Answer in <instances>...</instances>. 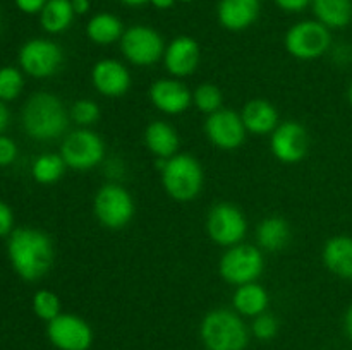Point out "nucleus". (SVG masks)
Segmentation results:
<instances>
[{
	"mask_svg": "<svg viewBox=\"0 0 352 350\" xmlns=\"http://www.w3.org/2000/svg\"><path fill=\"white\" fill-rule=\"evenodd\" d=\"M14 271L26 281H36L50 271L55 261L54 242L38 229H16L7 244Z\"/></svg>",
	"mask_w": 352,
	"mask_h": 350,
	"instance_id": "obj_1",
	"label": "nucleus"
},
{
	"mask_svg": "<svg viewBox=\"0 0 352 350\" xmlns=\"http://www.w3.org/2000/svg\"><path fill=\"white\" fill-rule=\"evenodd\" d=\"M71 115L64 103L52 93H36L23 110V126L30 137L36 141H54L64 136Z\"/></svg>",
	"mask_w": 352,
	"mask_h": 350,
	"instance_id": "obj_2",
	"label": "nucleus"
},
{
	"mask_svg": "<svg viewBox=\"0 0 352 350\" xmlns=\"http://www.w3.org/2000/svg\"><path fill=\"white\" fill-rule=\"evenodd\" d=\"M199 335L206 350H246L250 331L241 316L230 309H213L203 318Z\"/></svg>",
	"mask_w": 352,
	"mask_h": 350,
	"instance_id": "obj_3",
	"label": "nucleus"
},
{
	"mask_svg": "<svg viewBox=\"0 0 352 350\" xmlns=\"http://www.w3.org/2000/svg\"><path fill=\"white\" fill-rule=\"evenodd\" d=\"M160 174L165 192L179 202H188L198 198L205 184L201 163L188 153H177L168 158Z\"/></svg>",
	"mask_w": 352,
	"mask_h": 350,
	"instance_id": "obj_4",
	"label": "nucleus"
},
{
	"mask_svg": "<svg viewBox=\"0 0 352 350\" xmlns=\"http://www.w3.org/2000/svg\"><path fill=\"white\" fill-rule=\"evenodd\" d=\"M284 47L298 60H315L330 50L332 33L316 19L299 21L285 33Z\"/></svg>",
	"mask_w": 352,
	"mask_h": 350,
	"instance_id": "obj_5",
	"label": "nucleus"
},
{
	"mask_svg": "<svg viewBox=\"0 0 352 350\" xmlns=\"http://www.w3.org/2000/svg\"><path fill=\"white\" fill-rule=\"evenodd\" d=\"M263 268L265 259L260 247L244 242L227 247L219 261L220 277L236 287L256 281V278L263 273Z\"/></svg>",
	"mask_w": 352,
	"mask_h": 350,
	"instance_id": "obj_6",
	"label": "nucleus"
},
{
	"mask_svg": "<svg viewBox=\"0 0 352 350\" xmlns=\"http://www.w3.org/2000/svg\"><path fill=\"white\" fill-rule=\"evenodd\" d=\"M136 205L122 185L105 184L98 189L93 199V213L100 225L109 230H120L133 220Z\"/></svg>",
	"mask_w": 352,
	"mask_h": 350,
	"instance_id": "obj_7",
	"label": "nucleus"
},
{
	"mask_svg": "<svg viewBox=\"0 0 352 350\" xmlns=\"http://www.w3.org/2000/svg\"><path fill=\"white\" fill-rule=\"evenodd\" d=\"M60 156L67 168L72 170H91L105 158V143L95 130L81 127L64 137Z\"/></svg>",
	"mask_w": 352,
	"mask_h": 350,
	"instance_id": "obj_8",
	"label": "nucleus"
},
{
	"mask_svg": "<svg viewBox=\"0 0 352 350\" xmlns=\"http://www.w3.org/2000/svg\"><path fill=\"white\" fill-rule=\"evenodd\" d=\"M120 50L127 62L138 67H148L164 58L165 41L157 30L144 24H136L124 31Z\"/></svg>",
	"mask_w": 352,
	"mask_h": 350,
	"instance_id": "obj_9",
	"label": "nucleus"
},
{
	"mask_svg": "<svg viewBox=\"0 0 352 350\" xmlns=\"http://www.w3.org/2000/svg\"><path fill=\"white\" fill-rule=\"evenodd\" d=\"M206 232L213 242L227 249L243 242L248 233V220L237 206L219 202L206 216Z\"/></svg>",
	"mask_w": 352,
	"mask_h": 350,
	"instance_id": "obj_10",
	"label": "nucleus"
},
{
	"mask_svg": "<svg viewBox=\"0 0 352 350\" xmlns=\"http://www.w3.org/2000/svg\"><path fill=\"white\" fill-rule=\"evenodd\" d=\"M19 64L33 78H50L64 64V51L55 41L34 38L26 41L19 51Z\"/></svg>",
	"mask_w": 352,
	"mask_h": 350,
	"instance_id": "obj_11",
	"label": "nucleus"
},
{
	"mask_svg": "<svg viewBox=\"0 0 352 350\" xmlns=\"http://www.w3.org/2000/svg\"><path fill=\"white\" fill-rule=\"evenodd\" d=\"M48 340L58 350H88L93 343V329L76 314H58L48 321Z\"/></svg>",
	"mask_w": 352,
	"mask_h": 350,
	"instance_id": "obj_12",
	"label": "nucleus"
},
{
	"mask_svg": "<svg viewBox=\"0 0 352 350\" xmlns=\"http://www.w3.org/2000/svg\"><path fill=\"white\" fill-rule=\"evenodd\" d=\"M246 132L241 113L232 112V110L220 108L205 120L206 137L219 150L232 151L241 148L246 141Z\"/></svg>",
	"mask_w": 352,
	"mask_h": 350,
	"instance_id": "obj_13",
	"label": "nucleus"
},
{
	"mask_svg": "<svg viewBox=\"0 0 352 350\" xmlns=\"http://www.w3.org/2000/svg\"><path fill=\"white\" fill-rule=\"evenodd\" d=\"M270 150L272 154L282 163H299L309 150L308 130L294 120L278 124L277 129L272 132Z\"/></svg>",
	"mask_w": 352,
	"mask_h": 350,
	"instance_id": "obj_14",
	"label": "nucleus"
},
{
	"mask_svg": "<svg viewBox=\"0 0 352 350\" xmlns=\"http://www.w3.org/2000/svg\"><path fill=\"white\" fill-rule=\"evenodd\" d=\"M91 82L100 95L120 98L131 88V72L120 60L103 58L93 65Z\"/></svg>",
	"mask_w": 352,
	"mask_h": 350,
	"instance_id": "obj_15",
	"label": "nucleus"
},
{
	"mask_svg": "<svg viewBox=\"0 0 352 350\" xmlns=\"http://www.w3.org/2000/svg\"><path fill=\"white\" fill-rule=\"evenodd\" d=\"M151 103L165 115L184 113L192 103V93L179 79H158L148 91Z\"/></svg>",
	"mask_w": 352,
	"mask_h": 350,
	"instance_id": "obj_16",
	"label": "nucleus"
},
{
	"mask_svg": "<svg viewBox=\"0 0 352 350\" xmlns=\"http://www.w3.org/2000/svg\"><path fill=\"white\" fill-rule=\"evenodd\" d=\"M199 58H201V51H199L198 41L182 34V36L174 38L165 47L164 65L168 74L174 75L175 79L188 78L198 69Z\"/></svg>",
	"mask_w": 352,
	"mask_h": 350,
	"instance_id": "obj_17",
	"label": "nucleus"
},
{
	"mask_svg": "<svg viewBox=\"0 0 352 350\" xmlns=\"http://www.w3.org/2000/svg\"><path fill=\"white\" fill-rule=\"evenodd\" d=\"M261 0H220L217 17L222 27L229 31H244L256 23Z\"/></svg>",
	"mask_w": 352,
	"mask_h": 350,
	"instance_id": "obj_18",
	"label": "nucleus"
},
{
	"mask_svg": "<svg viewBox=\"0 0 352 350\" xmlns=\"http://www.w3.org/2000/svg\"><path fill=\"white\" fill-rule=\"evenodd\" d=\"M322 259L330 273L344 280H352V237L336 235L327 240Z\"/></svg>",
	"mask_w": 352,
	"mask_h": 350,
	"instance_id": "obj_19",
	"label": "nucleus"
},
{
	"mask_svg": "<svg viewBox=\"0 0 352 350\" xmlns=\"http://www.w3.org/2000/svg\"><path fill=\"white\" fill-rule=\"evenodd\" d=\"M241 119L248 132L256 136L272 134L278 126V112L268 100L256 98L248 102L241 112Z\"/></svg>",
	"mask_w": 352,
	"mask_h": 350,
	"instance_id": "obj_20",
	"label": "nucleus"
},
{
	"mask_svg": "<svg viewBox=\"0 0 352 350\" xmlns=\"http://www.w3.org/2000/svg\"><path fill=\"white\" fill-rule=\"evenodd\" d=\"M179 143L181 141H179L177 130L164 120H155V122L148 124L144 129V144H146L148 151L157 158L168 160L177 154Z\"/></svg>",
	"mask_w": 352,
	"mask_h": 350,
	"instance_id": "obj_21",
	"label": "nucleus"
},
{
	"mask_svg": "<svg viewBox=\"0 0 352 350\" xmlns=\"http://www.w3.org/2000/svg\"><path fill=\"white\" fill-rule=\"evenodd\" d=\"M268 304H270V295H268L267 288L261 287L256 281L239 285L232 295L234 311L246 318H256V316L267 312Z\"/></svg>",
	"mask_w": 352,
	"mask_h": 350,
	"instance_id": "obj_22",
	"label": "nucleus"
},
{
	"mask_svg": "<svg viewBox=\"0 0 352 350\" xmlns=\"http://www.w3.org/2000/svg\"><path fill=\"white\" fill-rule=\"evenodd\" d=\"M311 10L329 30H342L352 23V0H313Z\"/></svg>",
	"mask_w": 352,
	"mask_h": 350,
	"instance_id": "obj_23",
	"label": "nucleus"
},
{
	"mask_svg": "<svg viewBox=\"0 0 352 350\" xmlns=\"http://www.w3.org/2000/svg\"><path fill=\"white\" fill-rule=\"evenodd\" d=\"M291 240V226L282 216H267L256 226V242L260 249L275 250L284 249Z\"/></svg>",
	"mask_w": 352,
	"mask_h": 350,
	"instance_id": "obj_24",
	"label": "nucleus"
},
{
	"mask_svg": "<svg viewBox=\"0 0 352 350\" xmlns=\"http://www.w3.org/2000/svg\"><path fill=\"white\" fill-rule=\"evenodd\" d=\"M124 31L126 27H124L122 21L116 14L110 12L95 14L86 24V36L96 45H112L116 41H120Z\"/></svg>",
	"mask_w": 352,
	"mask_h": 350,
	"instance_id": "obj_25",
	"label": "nucleus"
},
{
	"mask_svg": "<svg viewBox=\"0 0 352 350\" xmlns=\"http://www.w3.org/2000/svg\"><path fill=\"white\" fill-rule=\"evenodd\" d=\"M74 17L71 0H48L40 12V24L47 33L60 34L72 26Z\"/></svg>",
	"mask_w": 352,
	"mask_h": 350,
	"instance_id": "obj_26",
	"label": "nucleus"
},
{
	"mask_svg": "<svg viewBox=\"0 0 352 350\" xmlns=\"http://www.w3.org/2000/svg\"><path fill=\"white\" fill-rule=\"evenodd\" d=\"M65 168H67V165L60 154L45 153L34 160L31 172H33V178L38 184H54V182L60 180Z\"/></svg>",
	"mask_w": 352,
	"mask_h": 350,
	"instance_id": "obj_27",
	"label": "nucleus"
},
{
	"mask_svg": "<svg viewBox=\"0 0 352 350\" xmlns=\"http://www.w3.org/2000/svg\"><path fill=\"white\" fill-rule=\"evenodd\" d=\"M222 102L223 96L220 88L215 84H210V82L199 84L192 91V103H195V106L199 112L206 113V115H212V113L219 112L222 108Z\"/></svg>",
	"mask_w": 352,
	"mask_h": 350,
	"instance_id": "obj_28",
	"label": "nucleus"
},
{
	"mask_svg": "<svg viewBox=\"0 0 352 350\" xmlns=\"http://www.w3.org/2000/svg\"><path fill=\"white\" fill-rule=\"evenodd\" d=\"M34 314L45 321H52L60 314V301L52 290H38L33 297Z\"/></svg>",
	"mask_w": 352,
	"mask_h": 350,
	"instance_id": "obj_29",
	"label": "nucleus"
},
{
	"mask_svg": "<svg viewBox=\"0 0 352 350\" xmlns=\"http://www.w3.org/2000/svg\"><path fill=\"white\" fill-rule=\"evenodd\" d=\"M24 79L23 74L16 67L0 69V100H14L23 91Z\"/></svg>",
	"mask_w": 352,
	"mask_h": 350,
	"instance_id": "obj_30",
	"label": "nucleus"
},
{
	"mask_svg": "<svg viewBox=\"0 0 352 350\" xmlns=\"http://www.w3.org/2000/svg\"><path fill=\"white\" fill-rule=\"evenodd\" d=\"M69 115H71V119L74 120L79 127H89L93 126V124L98 122L100 106L98 103L93 102V100H78V102H74V105L71 106Z\"/></svg>",
	"mask_w": 352,
	"mask_h": 350,
	"instance_id": "obj_31",
	"label": "nucleus"
},
{
	"mask_svg": "<svg viewBox=\"0 0 352 350\" xmlns=\"http://www.w3.org/2000/svg\"><path fill=\"white\" fill-rule=\"evenodd\" d=\"M251 331L261 342H268V340L275 338L278 333V321L274 314H263L253 318V325H251Z\"/></svg>",
	"mask_w": 352,
	"mask_h": 350,
	"instance_id": "obj_32",
	"label": "nucleus"
},
{
	"mask_svg": "<svg viewBox=\"0 0 352 350\" xmlns=\"http://www.w3.org/2000/svg\"><path fill=\"white\" fill-rule=\"evenodd\" d=\"M17 156V146L12 139L0 136V167H7Z\"/></svg>",
	"mask_w": 352,
	"mask_h": 350,
	"instance_id": "obj_33",
	"label": "nucleus"
},
{
	"mask_svg": "<svg viewBox=\"0 0 352 350\" xmlns=\"http://www.w3.org/2000/svg\"><path fill=\"white\" fill-rule=\"evenodd\" d=\"M275 5L278 7V9H282L284 12H291V14H296V12H301V10H305L306 7L311 5L313 0H274Z\"/></svg>",
	"mask_w": 352,
	"mask_h": 350,
	"instance_id": "obj_34",
	"label": "nucleus"
},
{
	"mask_svg": "<svg viewBox=\"0 0 352 350\" xmlns=\"http://www.w3.org/2000/svg\"><path fill=\"white\" fill-rule=\"evenodd\" d=\"M12 223H14L12 209H10L6 202L0 201V237L10 233V230H12Z\"/></svg>",
	"mask_w": 352,
	"mask_h": 350,
	"instance_id": "obj_35",
	"label": "nucleus"
},
{
	"mask_svg": "<svg viewBox=\"0 0 352 350\" xmlns=\"http://www.w3.org/2000/svg\"><path fill=\"white\" fill-rule=\"evenodd\" d=\"M48 0H16L17 9L24 14H40Z\"/></svg>",
	"mask_w": 352,
	"mask_h": 350,
	"instance_id": "obj_36",
	"label": "nucleus"
},
{
	"mask_svg": "<svg viewBox=\"0 0 352 350\" xmlns=\"http://www.w3.org/2000/svg\"><path fill=\"white\" fill-rule=\"evenodd\" d=\"M72 7H74L76 16H82V14H88L91 9V2L89 0H71Z\"/></svg>",
	"mask_w": 352,
	"mask_h": 350,
	"instance_id": "obj_37",
	"label": "nucleus"
},
{
	"mask_svg": "<svg viewBox=\"0 0 352 350\" xmlns=\"http://www.w3.org/2000/svg\"><path fill=\"white\" fill-rule=\"evenodd\" d=\"M9 120H10L9 110H7V106L0 102V134L7 129V126H9Z\"/></svg>",
	"mask_w": 352,
	"mask_h": 350,
	"instance_id": "obj_38",
	"label": "nucleus"
},
{
	"mask_svg": "<svg viewBox=\"0 0 352 350\" xmlns=\"http://www.w3.org/2000/svg\"><path fill=\"white\" fill-rule=\"evenodd\" d=\"M175 2H177V0H150L148 3H151V5L158 10H167L172 9V7L175 5Z\"/></svg>",
	"mask_w": 352,
	"mask_h": 350,
	"instance_id": "obj_39",
	"label": "nucleus"
},
{
	"mask_svg": "<svg viewBox=\"0 0 352 350\" xmlns=\"http://www.w3.org/2000/svg\"><path fill=\"white\" fill-rule=\"evenodd\" d=\"M344 328H346L347 336H349V340L352 342V304L346 311V316H344Z\"/></svg>",
	"mask_w": 352,
	"mask_h": 350,
	"instance_id": "obj_40",
	"label": "nucleus"
},
{
	"mask_svg": "<svg viewBox=\"0 0 352 350\" xmlns=\"http://www.w3.org/2000/svg\"><path fill=\"white\" fill-rule=\"evenodd\" d=\"M120 3H124V5L127 7H141L144 5V3H148L150 0H119Z\"/></svg>",
	"mask_w": 352,
	"mask_h": 350,
	"instance_id": "obj_41",
	"label": "nucleus"
},
{
	"mask_svg": "<svg viewBox=\"0 0 352 350\" xmlns=\"http://www.w3.org/2000/svg\"><path fill=\"white\" fill-rule=\"evenodd\" d=\"M347 100H349V105L352 106V79L349 82V88H347Z\"/></svg>",
	"mask_w": 352,
	"mask_h": 350,
	"instance_id": "obj_42",
	"label": "nucleus"
},
{
	"mask_svg": "<svg viewBox=\"0 0 352 350\" xmlns=\"http://www.w3.org/2000/svg\"><path fill=\"white\" fill-rule=\"evenodd\" d=\"M179 2H184V3H191V2H195V0H179Z\"/></svg>",
	"mask_w": 352,
	"mask_h": 350,
	"instance_id": "obj_43",
	"label": "nucleus"
}]
</instances>
